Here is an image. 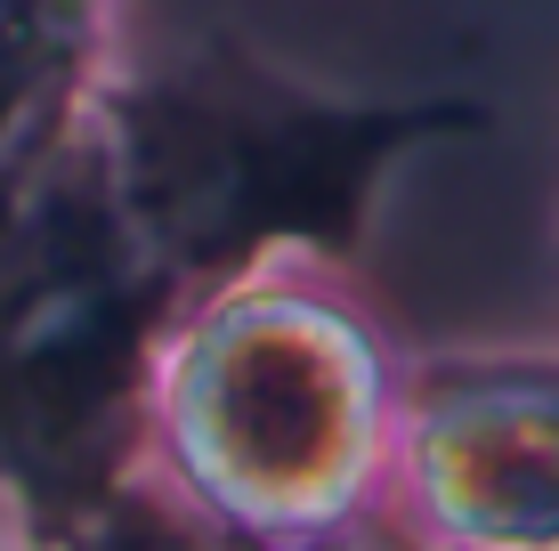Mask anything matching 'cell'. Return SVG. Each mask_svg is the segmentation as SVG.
<instances>
[{
    "label": "cell",
    "instance_id": "obj_4",
    "mask_svg": "<svg viewBox=\"0 0 559 551\" xmlns=\"http://www.w3.org/2000/svg\"><path fill=\"white\" fill-rule=\"evenodd\" d=\"M98 551H195V543H179V536H163V527H114V536Z\"/></svg>",
    "mask_w": 559,
    "mask_h": 551
},
{
    "label": "cell",
    "instance_id": "obj_3",
    "mask_svg": "<svg viewBox=\"0 0 559 551\" xmlns=\"http://www.w3.org/2000/svg\"><path fill=\"white\" fill-rule=\"evenodd\" d=\"M90 0H0V203L41 170Z\"/></svg>",
    "mask_w": 559,
    "mask_h": 551
},
{
    "label": "cell",
    "instance_id": "obj_2",
    "mask_svg": "<svg viewBox=\"0 0 559 551\" xmlns=\"http://www.w3.org/2000/svg\"><path fill=\"white\" fill-rule=\"evenodd\" d=\"M414 122L373 113H252L219 98H139L122 113V170L130 212L170 252L219 260L276 227L333 236L357 212V187Z\"/></svg>",
    "mask_w": 559,
    "mask_h": 551
},
{
    "label": "cell",
    "instance_id": "obj_1",
    "mask_svg": "<svg viewBox=\"0 0 559 551\" xmlns=\"http://www.w3.org/2000/svg\"><path fill=\"white\" fill-rule=\"evenodd\" d=\"M146 292L90 163L41 155L0 203V479L41 519L106 487Z\"/></svg>",
    "mask_w": 559,
    "mask_h": 551
}]
</instances>
